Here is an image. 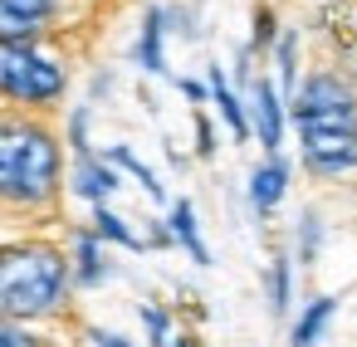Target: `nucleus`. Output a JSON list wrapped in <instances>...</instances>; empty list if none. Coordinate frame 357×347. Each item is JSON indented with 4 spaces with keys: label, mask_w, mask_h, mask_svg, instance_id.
Here are the masks:
<instances>
[{
    "label": "nucleus",
    "mask_w": 357,
    "mask_h": 347,
    "mask_svg": "<svg viewBox=\"0 0 357 347\" xmlns=\"http://www.w3.org/2000/svg\"><path fill=\"white\" fill-rule=\"evenodd\" d=\"M294 123H298V142H303V162L318 176H337L357 167V98L347 84H337L333 74H318L298 88L294 103Z\"/></svg>",
    "instance_id": "obj_1"
},
{
    "label": "nucleus",
    "mask_w": 357,
    "mask_h": 347,
    "mask_svg": "<svg viewBox=\"0 0 357 347\" xmlns=\"http://www.w3.org/2000/svg\"><path fill=\"white\" fill-rule=\"evenodd\" d=\"M284 181H289L284 162H264V167L250 176V201H255V210H259V215L279 206V196H284Z\"/></svg>",
    "instance_id": "obj_8"
},
{
    "label": "nucleus",
    "mask_w": 357,
    "mask_h": 347,
    "mask_svg": "<svg viewBox=\"0 0 357 347\" xmlns=\"http://www.w3.org/2000/svg\"><path fill=\"white\" fill-rule=\"evenodd\" d=\"M113 162H118V167H128V171H132V176L147 186V196H152V201H162V181H157V176H152V171H147V167H142V162L128 152V147H118V152H113Z\"/></svg>",
    "instance_id": "obj_15"
},
{
    "label": "nucleus",
    "mask_w": 357,
    "mask_h": 347,
    "mask_svg": "<svg viewBox=\"0 0 357 347\" xmlns=\"http://www.w3.org/2000/svg\"><path fill=\"white\" fill-rule=\"evenodd\" d=\"M211 98H215V108H220V118L230 123V132H235V137H250V123H245V108H240V98L230 93V84H225V74H220V69H211Z\"/></svg>",
    "instance_id": "obj_9"
},
{
    "label": "nucleus",
    "mask_w": 357,
    "mask_h": 347,
    "mask_svg": "<svg viewBox=\"0 0 357 347\" xmlns=\"http://www.w3.org/2000/svg\"><path fill=\"white\" fill-rule=\"evenodd\" d=\"M0 347H35V342L10 323V313H0Z\"/></svg>",
    "instance_id": "obj_17"
},
{
    "label": "nucleus",
    "mask_w": 357,
    "mask_h": 347,
    "mask_svg": "<svg viewBox=\"0 0 357 347\" xmlns=\"http://www.w3.org/2000/svg\"><path fill=\"white\" fill-rule=\"evenodd\" d=\"M64 259L45 245L30 249H0V313L10 318H40L64 293Z\"/></svg>",
    "instance_id": "obj_3"
},
{
    "label": "nucleus",
    "mask_w": 357,
    "mask_h": 347,
    "mask_svg": "<svg viewBox=\"0 0 357 347\" xmlns=\"http://www.w3.org/2000/svg\"><path fill=\"white\" fill-rule=\"evenodd\" d=\"M279 74H284V84L294 88V40H284V45H279Z\"/></svg>",
    "instance_id": "obj_19"
},
{
    "label": "nucleus",
    "mask_w": 357,
    "mask_h": 347,
    "mask_svg": "<svg viewBox=\"0 0 357 347\" xmlns=\"http://www.w3.org/2000/svg\"><path fill=\"white\" fill-rule=\"evenodd\" d=\"M328 318H333V298H313V303H308V313L294 323V347H313V342H318V332L328 327Z\"/></svg>",
    "instance_id": "obj_12"
},
{
    "label": "nucleus",
    "mask_w": 357,
    "mask_h": 347,
    "mask_svg": "<svg viewBox=\"0 0 357 347\" xmlns=\"http://www.w3.org/2000/svg\"><path fill=\"white\" fill-rule=\"evenodd\" d=\"M79 279H84V284H98V279H103V259H98V240H93V235L79 240Z\"/></svg>",
    "instance_id": "obj_14"
},
{
    "label": "nucleus",
    "mask_w": 357,
    "mask_h": 347,
    "mask_svg": "<svg viewBox=\"0 0 357 347\" xmlns=\"http://www.w3.org/2000/svg\"><path fill=\"white\" fill-rule=\"evenodd\" d=\"M176 347H191V342H176Z\"/></svg>",
    "instance_id": "obj_21"
},
{
    "label": "nucleus",
    "mask_w": 357,
    "mask_h": 347,
    "mask_svg": "<svg viewBox=\"0 0 357 347\" xmlns=\"http://www.w3.org/2000/svg\"><path fill=\"white\" fill-rule=\"evenodd\" d=\"M255 123H259V142L269 152H279V137H284V108H279V93L269 79L255 84Z\"/></svg>",
    "instance_id": "obj_6"
},
{
    "label": "nucleus",
    "mask_w": 357,
    "mask_h": 347,
    "mask_svg": "<svg viewBox=\"0 0 357 347\" xmlns=\"http://www.w3.org/2000/svg\"><path fill=\"white\" fill-rule=\"evenodd\" d=\"M162 10H152L147 15V25H142V40H137V64L147 69V74H162L167 64H162Z\"/></svg>",
    "instance_id": "obj_10"
},
{
    "label": "nucleus",
    "mask_w": 357,
    "mask_h": 347,
    "mask_svg": "<svg viewBox=\"0 0 357 347\" xmlns=\"http://www.w3.org/2000/svg\"><path fill=\"white\" fill-rule=\"evenodd\" d=\"M74 186H79V196H89L93 206H103V201L118 191V171L103 167V162H93V157L84 152V157H79V181H74Z\"/></svg>",
    "instance_id": "obj_7"
},
{
    "label": "nucleus",
    "mask_w": 357,
    "mask_h": 347,
    "mask_svg": "<svg viewBox=\"0 0 357 347\" xmlns=\"http://www.w3.org/2000/svg\"><path fill=\"white\" fill-rule=\"evenodd\" d=\"M0 93L15 103H54L64 93V69L30 40H0Z\"/></svg>",
    "instance_id": "obj_4"
},
{
    "label": "nucleus",
    "mask_w": 357,
    "mask_h": 347,
    "mask_svg": "<svg viewBox=\"0 0 357 347\" xmlns=\"http://www.w3.org/2000/svg\"><path fill=\"white\" fill-rule=\"evenodd\" d=\"M284 303H289V264L274 259V308H284Z\"/></svg>",
    "instance_id": "obj_18"
},
{
    "label": "nucleus",
    "mask_w": 357,
    "mask_h": 347,
    "mask_svg": "<svg viewBox=\"0 0 357 347\" xmlns=\"http://www.w3.org/2000/svg\"><path fill=\"white\" fill-rule=\"evenodd\" d=\"M93 342H98V347H128L118 332H93Z\"/></svg>",
    "instance_id": "obj_20"
},
{
    "label": "nucleus",
    "mask_w": 357,
    "mask_h": 347,
    "mask_svg": "<svg viewBox=\"0 0 357 347\" xmlns=\"http://www.w3.org/2000/svg\"><path fill=\"white\" fill-rule=\"evenodd\" d=\"M59 186V147L45 128L0 123V201L45 206Z\"/></svg>",
    "instance_id": "obj_2"
},
{
    "label": "nucleus",
    "mask_w": 357,
    "mask_h": 347,
    "mask_svg": "<svg viewBox=\"0 0 357 347\" xmlns=\"http://www.w3.org/2000/svg\"><path fill=\"white\" fill-rule=\"evenodd\" d=\"M142 323H147V332H152V347H167V313L162 308H142Z\"/></svg>",
    "instance_id": "obj_16"
},
{
    "label": "nucleus",
    "mask_w": 357,
    "mask_h": 347,
    "mask_svg": "<svg viewBox=\"0 0 357 347\" xmlns=\"http://www.w3.org/2000/svg\"><path fill=\"white\" fill-rule=\"evenodd\" d=\"M54 20V0H0V40H30Z\"/></svg>",
    "instance_id": "obj_5"
},
{
    "label": "nucleus",
    "mask_w": 357,
    "mask_h": 347,
    "mask_svg": "<svg viewBox=\"0 0 357 347\" xmlns=\"http://www.w3.org/2000/svg\"><path fill=\"white\" fill-rule=\"evenodd\" d=\"M172 235L191 249V259L196 264H206L211 254H206V245H201V230H196V210H191V201H176V210H172Z\"/></svg>",
    "instance_id": "obj_11"
},
{
    "label": "nucleus",
    "mask_w": 357,
    "mask_h": 347,
    "mask_svg": "<svg viewBox=\"0 0 357 347\" xmlns=\"http://www.w3.org/2000/svg\"><path fill=\"white\" fill-rule=\"evenodd\" d=\"M93 220H98V235H103V240H113V245H128V249H137V235H132V230H128V225H123V220H118L113 210H103V206H98V215H93Z\"/></svg>",
    "instance_id": "obj_13"
}]
</instances>
